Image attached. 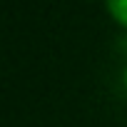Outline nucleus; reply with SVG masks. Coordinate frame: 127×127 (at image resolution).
Masks as SVG:
<instances>
[{
	"mask_svg": "<svg viewBox=\"0 0 127 127\" xmlns=\"http://www.w3.org/2000/svg\"><path fill=\"white\" fill-rule=\"evenodd\" d=\"M107 15L112 18V23H117L122 30H127V0H102Z\"/></svg>",
	"mask_w": 127,
	"mask_h": 127,
	"instance_id": "obj_1",
	"label": "nucleus"
},
{
	"mask_svg": "<svg viewBox=\"0 0 127 127\" xmlns=\"http://www.w3.org/2000/svg\"><path fill=\"white\" fill-rule=\"evenodd\" d=\"M122 85H125V90H127V65H125V70H122Z\"/></svg>",
	"mask_w": 127,
	"mask_h": 127,
	"instance_id": "obj_2",
	"label": "nucleus"
}]
</instances>
